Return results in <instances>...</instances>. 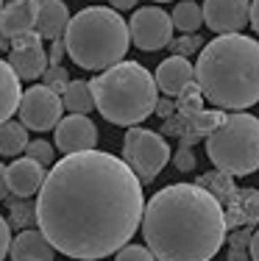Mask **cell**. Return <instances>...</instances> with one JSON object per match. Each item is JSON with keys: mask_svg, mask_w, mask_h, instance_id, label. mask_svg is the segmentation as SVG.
<instances>
[{"mask_svg": "<svg viewBox=\"0 0 259 261\" xmlns=\"http://www.w3.org/2000/svg\"><path fill=\"white\" fill-rule=\"evenodd\" d=\"M70 72L64 70V67H48V72L42 75V84L48 86V89H53L56 95H64L67 86H70Z\"/></svg>", "mask_w": 259, "mask_h": 261, "instance_id": "cell-29", "label": "cell"}, {"mask_svg": "<svg viewBox=\"0 0 259 261\" xmlns=\"http://www.w3.org/2000/svg\"><path fill=\"white\" fill-rule=\"evenodd\" d=\"M11 242H14V239H11V225H9V220H6L3 214H0V261L9 256Z\"/></svg>", "mask_w": 259, "mask_h": 261, "instance_id": "cell-32", "label": "cell"}, {"mask_svg": "<svg viewBox=\"0 0 259 261\" xmlns=\"http://www.w3.org/2000/svg\"><path fill=\"white\" fill-rule=\"evenodd\" d=\"M195 86L220 111H245L259 103V42L243 34L215 36L198 56Z\"/></svg>", "mask_w": 259, "mask_h": 261, "instance_id": "cell-3", "label": "cell"}, {"mask_svg": "<svg viewBox=\"0 0 259 261\" xmlns=\"http://www.w3.org/2000/svg\"><path fill=\"white\" fill-rule=\"evenodd\" d=\"M226 233L223 206L198 184H170L145 203L143 236L156 261H212Z\"/></svg>", "mask_w": 259, "mask_h": 261, "instance_id": "cell-2", "label": "cell"}, {"mask_svg": "<svg viewBox=\"0 0 259 261\" xmlns=\"http://www.w3.org/2000/svg\"><path fill=\"white\" fill-rule=\"evenodd\" d=\"M61 103H64V111L86 117L92 109H95V95H92L89 81H70L67 92L61 95Z\"/></svg>", "mask_w": 259, "mask_h": 261, "instance_id": "cell-21", "label": "cell"}, {"mask_svg": "<svg viewBox=\"0 0 259 261\" xmlns=\"http://www.w3.org/2000/svg\"><path fill=\"white\" fill-rule=\"evenodd\" d=\"M143 181L106 150L64 156L36 197V225L73 261L117 256L143 225Z\"/></svg>", "mask_w": 259, "mask_h": 261, "instance_id": "cell-1", "label": "cell"}, {"mask_svg": "<svg viewBox=\"0 0 259 261\" xmlns=\"http://www.w3.org/2000/svg\"><path fill=\"white\" fill-rule=\"evenodd\" d=\"M203 25L218 36L240 34L251 25V0H203Z\"/></svg>", "mask_w": 259, "mask_h": 261, "instance_id": "cell-10", "label": "cell"}, {"mask_svg": "<svg viewBox=\"0 0 259 261\" xmlns=\"http://www.w3.org/2000/svg\"><path fill=\"white\" fill-rule=\"evenodd\" d=\"M48 172L42 164L31 159H14L9 167H6V181H9V195L11 197H28L36 195L45 184Z\"/></svg>", "mask_w": 259, "mask_h": 261, "instance_id": "cell-15", "label": "cell"}, {"mask_svg": "<svg viewBox=\"0 0 259 261\" xmlns=\"http://www.w3.org/2000/svg\"><path fill=\"white\" fill-rule=\"evenodd\" d=\"M173 28H178L181 34H198V28L203 25V6H198L195 0H181L173 9Z\"/></svg>", "mask_w": 259, "mask_h": 261, "instance_id": "cell-24", "label": "cell"}, {"mask_svg": "<svg viewBox=\"0 0 259 261\" xmlns=\"http://www.w3.org/2000/svg\"><path fill=\"white\" fill-rule=\"evenodd\" d=\"M22 100V89H20V78L11 70L9 61L0 59V125L11 120V114H17Z\"/></svg>", "mask_w": 259, "mask_h": 261, "instance_id": "cell-20", "label": "cell"}, {"mask_svg": "<svg viewBox=\"0 0 259 261\" xmlns=\"http://www.w3.org/2000/svg\"><path fill=\"white\" fill-rule=\"evenodd\" d=\"M109 3H112L114 11H131L134 6L139 3V0H109Z\"/></svg>", "mask_w": 259, "mask_h": 261, "instance_id": "cell-35", "label": "cell"}, {"mask_svg": "<svg viewBox=\"0 0 259 261\" xmlns=\"http://www.w3.org/2000/svg\"><path fill=\"white\" fill-rule=\"evenodd\" d=\"M251 228H240L229 236V261H251Z\"/></svg>", "mask_w": 259, "mask_h": 261, "instance_id": "cell-26", "label": "cell"}, {"mask_svg": "<svg viewBox=\"0 0 259 261\" xmlns=\"http://www.w3.org/2000/svg\"><path fill=\"white\" fill-rule=\"evenodd\" d=\"M251 28L259 34V0H251Z\"/></svg>", "mask_w": 259, "mask_h": 261, "instance_id": "cell-36", "label": "cell"}, {"mask_svg": "<svg viewBox=\"0 0 259 261\" xmlns=\"http://www.w3.org/2000/svg\"><path fill=\"white\" fill-rule=\"evenodd\" d=\"M203 47L206 45H203V39L198 34H184V36H178V39L170 42V50L176 56H181V59H190V56H195V53L201 56Z\"/></svg>", "mask_w": 259, "mask_h": 261, "instance_id": "cell-27", "label": "cell"}, {"mask_svg": "<svg viewBox=\"0 0 259 261\" xmlns=\"http://www.w3.org/2000/svg\"><path fill=\"white\" fill-rule=\"evenodd\" d=\"M89 86L95 95V109L112 125L139 128V122L156 114V75H151L139 61H120L112 70L98 72Z\"/></svg>", "mask_w": 259, "mask_h": 261, "instance_id": "cell-4", "label": "cell"}, {"mask_svg": "<svg viewBox=\"0 0 259 261\" xmlns=\"http://www.w3.org/2000/svg\"><path fill=\"white\" fill-rule=\"evenodd\" d=\"M3 6H6V0H0V11H3Z\"/></svg>", "mask_w": 259, "mask_h": 261, "instance_id": "cell-42", "label": "cell"}, {"mask_svg": "<svg viewBox=\"0 0 259 261\" xmlns=\"http://www.w3.org/2000/svg\"><path fill=\"white\" fill-rule=\"evenodd\" d=\"M223 120H226V114L220 109H212V111L203 109L201 114H195V117L173 114L170 120H164L162 136H176L178 147H195L201 139H209V134H212Z\"/></svg>", "mask_w": 259, "mask_h": 261, "instance_id": "cell-12", "label": "cell"}, {"mask_svg": "<svg viewBox=\"0 0 259 261\" xmlns=\"http://www.w3.org/2000/svg\"><path fill=\"white\" fill-rule=\"evenodd\" d=\"M11 261H53L56 256V247L45 239L42 231H20L11 242V250H9Z\"/></svg>", "mask_w": 259, "mask_h": 261, "instance_id": "cell-19", "label": "cell"}, {"mask_svg": "<svg viewBox=\"0 0 259 261\" xmlns=\"http://www.w3.org/2000/svg\"><path fill=\"white\" fill-rule=\"evenodd\" d=\"M153 3H170V0H153Z\"/></svg>", "mask_w": 259, "mask_h": 261, "instance_id": "cell-41", "label": "cell"}, {"mask_svg": "<svg viewBox=\"0 0 259 261\" xmlns=\"http://www.w3.org/2000/svg\"><path fill=\"white\" fill-rule=\"evenodd\" d=\"M206 156L215 170L231 178L251 175L259 170V117L245 111H231L209 134Z\"/></svg>", "mask_w": 259, "mask_h": 261, "instance_id": "cell-6", "label": "cell"}, {"mask_svg": "<svg viewBox=\"0 0 259 261\" xmlns=\"http://www.w3.org/2000/svg\"><path fill=\"white\" fill-rule=\"evenodd\" d=\"M6 3H26V0H6Z\"/></svg>", "mask_w": 259, "mask_h": 261, "instance_id": "cell-40", "label": "cell"}, {"mask_svg": "<svg viewBox=\"0 0 259 261\" xmlns=\"http://www.w3.org/2000/svg\"><path fill=\"white\" fill-rule=\"evenodd\" d=\"M36 11H39V3H36V0L6 3L3 11H0V31H3L11 42L26 36V34H34L36 31Z\"/></svg>", "mask_w": 259, "mask_h": 261, "instance_id": "cell-16", "label": "cell"}, {"mask_svg": "<svg viewBox=\"0 0 259 261\" xmlns=\"http://www.w3.org/2000/svg\"><path fill=\"white\" fill-rule=\"evenodd\" d=\"M9 64H11V70L17 72L20 81H36V78H42L48 72L51 61H48V50H45L42 36L36 34V31L11 42Z\"/></svg>", "mask_w": 259, "mask_h": 261, "instance_id": "cell-11", "label": "cell"}, {"mask_svg": "<svg viewBox=\"0 0 259 261\" xmlns=\"http://www.w3.org/2000/svg\"><path fill=\"white\" fill-rule=\"evenodd\" d=\"M26 159L31 161H36V164H42V167H53L56 161H53V145L51 142H45V139H34L28 145V150H26Z\"/></svg>", "mask_w": 259, "mask_h": 261, "instance_id": "cell-28", "label": "cell"}, {"mask_svg": "<svg viewBox=\"0 0 259 261\" xmlns=\"http://www.w3.org/2000/svg\"><path fill=\"white\" fill-rule=\"evenodd\" d=\"M195 184H198L201 189H206L209 195H212L215 200L220 203V206H226V203H229L231 197L237 195V184H234V178L226 175V172H220V170L203 172V175H201Z\"/></svg>", "mask_w": 259, "mask_h": 261, "instance_id": "cell-23", "label": "cell"}, {"mask_svg": "<svg viewBox=\"0 0 259 261\" xmlns=\"http://www.w3.org/2000/svg\"><path fill=\"white\" fill-rule=\"evenodd\" d=\"M64 56H67L64 39L51 42V50H48V61H51V67H61V59H64Z\"/></svg>", "mask_w": 259, "mask_h": 261, "instance_id": "cell-33", "label": "cell"}, {"mask_svg": "<svg viewBox=\"0 0 259 261\" xmlns=\"http://www.w3.org/2000/svg\"><path fill=\"white\" fill-rule=\"evenodd\" d=\"M9 214H11V225L28 231L31 222H36V203L26 200V197H9Z\"/></svg>", "mask_w": 259, "mask_h": 261, "instance_id": "cell-25", "label": "cell"}, {"mask_svg": "<svg viewBox=\"0 0 259 261\" xmlns=\"http://www.w3.org/2000/svg\"><path fill=\"white\" fill-rule=\"evenodd\" d=\"M251 261H259V228L251 236Z\"/></svg>", "mask_w": 259, "mask_h": 261, "instance_id": "cell-38", "label": "cell"}, {"mask_svg": "<svg viewBox=\"0 0 259 261\" xmlns=\"http://www.w3.org/2000/svg\"><path fill=\"white\" fill-rule=\"evenodd\" d=\"M9 197V181H6V167L0 164V200Z\"/></svg>", "mask_w": 259, "mask_h": 261, "instance_id": "cell-37", "label": "cell"}, {"mask_svg": "<svg viewBox=\"0 0 259 261\" xmlns=\"http://www.w3.org/2000/svg\"><path fill=\"white\" fill-rule=\"evenodd\" d=\"M98 145V128L89 117L84 114H67L56 125V147L64 156H78L89 153Z\"/></svg>", "mask_w": 259, "mask_h": 261, "instance_id": "cell-13", "label": "cell"}, {"mask_svg": "<svg viewBox=\"0 0 259 261\" xmlns=\"http://www.w3.org/2000/svg\"><path fill=\"white\" fill-rule=\"evenodd\" d=\"M173 114H176V100H170V97H159V103H156V117L170 120Z\"/></svg>", "mask_w": 259, "mask_h": 261, "instance_id": "cell-34", "label": "cell"}, {"mask_svg": "<svg viewBox=\"0 0 259 261\" xmlns=\"http://www.w3.org/2000/svg\"><path fill=\"white\" fill-rule=\"evenodd\" d=\"M170 145L151 128H128L123 139V161L143 184H151L170 161Z\"/></svg>", "mask_w": 259, "mask_h": 261, "instance_id": "cell-7", "label": "cell"}, {"mask_svg": "<svg viewBox=\"0 0 259 261\" xmlns=\"http://www.w3.org/2000/svg\"><path fill=\"white\" fill-rule=\"evenodd\" d=\"M39 11H36V34L42 39H64L67 28H70V9L61 0H36Z\"/></svg>", "mask_w": 259, "mask_h": 261, "instance_id": "cell-17", "label": "cell"}, {"mask_svg": "<svg viewBox=\"0 0 259 261\" xmlns=\"http://www.w3.org/2000/svg\"><path fill=\"white\" fill-rule=\"evenodd\" d=\"M173 164H176L178 172H193L195 170V153H193V147H178V150L173 153Z\"/></svg>", "mask_w": 259, "mask_h": 261, "instance_id": "cell-31", "label": "cell"}, {"mask_svg": "<svg viewBox=\"0 0 259 261\" xmlns=\"http://www.w3.org/2000/svg\"><path fill=\"white\" fill-rule=\"evenodd\" d=\"M195 81V67L190 64V59H181V56H170L162 64L156 67V86L164 97L170 100H178L184 92L193 86Z\"/></svg>", "mask_w": 259, "mask_h": 261, "instance_id": "cell-14", "label": "cell"}, {"mask_svg": "<svg viewBox=\"0 0 259 261\" xmlns=\"http://www.w3.org/2000/svg\"><path fill=\"white\" fill-rule=\"evenodd\" d=\"M31 145L28 139V128L22 125V122H3L0 125V156H20V153H26Z\"/></svg>", "mask_w": 259, "mask_h": 261, "instance_id": "cell-22", "label": "cell"}, {"mask_svg": "<svg viewBox=\"0 0 259 261\" xmlns=\"http://www.w3.org/2000/svg\"><path fill=\"white\" fill-rule=\"evenodd\" d=\"M64 47L81 70L106 72L126 61V50L131 47V31L120 11L106 6H89L70 20Z\"/></svg>", "mask_w": 259, "mask_h": 261, "instance_id": "cell-5", "label": "cell"}, {"mask_svg": "<svg viewBox=\"0 0 259 261\" xmlns=\"http://www.w3.org/2000/svg\"><path fill=\"white\" fill-rule=\"evenodd\" d=\"M226 225L240 231L259 222V189H237V195L223 206Z\"/></svg>", "mask_w": 259, "mask_h": 261, "instance_id": "cell-18", "label": "cell"}, {"mask_svg": "<svg viewBox=\"0 0 259 261\" xmlns=\"http://www.w3.org/2000/svg\"><path fill=\"white\" fill-rule=\"evenodd\" d=\"M128 31H131L134 47L156 53L162 47H170L173 42V17L159 6H145L134 11V17L128 20Z\"/></svg>", "mask_w": 259, "mask_h": 261, "instance_id": "cell-9", "label": "cell"}, {"mask_svg": "<svg viewBox=\"0 0 259 261\" xmlns=\"http://www.w3.org/2000/svg\"><path fill=\"white\" fill-rule=\"evenodd\" d=\"M17 114L28 130H39V134L42 130H56V125L64 120V103H61V95L48 89L45 84H34L31 89L22 92Z\"/></svg>", "mask_w": 259, "mask_h": 261, "instance_id": "cell-8", "label": "cell"}, {"mask_svg": "<svg viewBox=\"0 0 259 261\" xmlns=\"http://www.w3.org/2000/svg\"><path fill=\"white\" fill-rule=\"evenodd\" d=\"M114 261H156V256H153L148 247H143V245H126L114 256Z\"/></svg>", "mask_w": 259, "mask_h": 261, "instance_id": "cell-30", "label": "cell"}, {"mask_svg": "<svg viewBox=\"0 0 259 261\" xmlns=\"http://www.w3.org/2000/svg\"><path fill=\"white\" fill-rule=\"evenodd\" d=\"M0 50H11V39L0 31Z\"/></svg>", "mask_w": 259, "mask_h": 261, "instance_id": "cell-39", "label": "cell"}]
</instances>
